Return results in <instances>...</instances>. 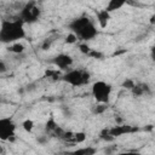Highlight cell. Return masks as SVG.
Instances as JSON below:
<instances>
[{
	"label": "cell",
	"mask_w": 155,
	"mask_h": 155,
	"mask_svg": "<svg viewBox=\"0 0 155 155\" xmlns=\"http://www.w3.org/2000/svg\"><path fill=\"white\" fill-rule=\"evenodd\" d=\"M68 28L71 33H74L78 38V40H81L84 42L93 40L98 35V29L96 24L92 22V19L87 16H80L74 18L69 24Z\"/></svg>",
	"instance_id": "7a4b0ae2"
},
{
	"label": "cell",
	"mask_w": 155,
	"mask_h": 155,
	"mask_svg": "<svg viewBox=\"0 0 155 155\" xmlns=\"http://www.w3.org/2000/svg\"><path fill=\"white\" fill-rule=\"evenodd\" d=\"M111 91H113L111 85L108 84L107 81H103V80L94 81L92 84V87H91L92 97L96 99L97 103H105V104H108L109 99H110Z\"/></svg>",
	"instance_id": "5b68a950"
},
{
	"label": "cell",
	"mask_w": 155,
	"mask_h": 155,
	"mask_svg": "<svg viewBox=\"0 0 155 155\" xmlns=\"http://www.w3.org/2000/svg\"><path fill=\"white\" fill-rule=\"evenodd\" d=\"M27 35L24 23L18 19H2L0 23V44L10 45L24 39Z\"/></svg>",
	"instance_id": "6da1fadb"
},
{
	"label": "cell",
	"mask_w": 155,
	"mask_h": 155,
	"mask_svg": "<svg viewBox=\"0 0 155 155\" xmlns=\"http://www.w3.org/2000/svg\"><path fill=\"white\" fill-rule=\"evenodd\" d=\"M99 138L103 139V140H105V142H113V140L115 139V138L109 133V130H108V128H103V130L101 131Z\"/></svg>",
	"instance_id": "e0dca14e"
},
{
	"label": "cell",
	"mask_w": 155,
	"mask_h": 155,
	"mask_svg": "<svg viewBox=\"0 0 155 155\" xmlns=\"http://www.w3.org/2000/svg\"><path fill=\"white\" fill-rule=\"evenodd\" d=\"M6 50H7L8 52L13 53V54H23L24 51H25V46H24L22 42L16 41V42L10 44V46H8Z\"/></svg>",
	"instance_id": "8fae6325"
},
{
	"label": "cell",
	"mask_w": 155,
	"mask_h": 155,
	"mask_svg": "<svg viewBox=\"0 0 155 155\" xmlns=\"http://www.w3.org/2000/svg\"><path fill=\"white\" fill-rule=\"evenodd\" d=\"M41 16V10L35 0H29L24 4L22 10L19 11V19L24 24H33L39 21Z\"/></svg>",
	"instance_id": "277c9868"
},
{
	"label": "cell",
	"mask_w": 155,
	"mask_h": 155,
	"mask_svg": "<svg viewBox=\"0 0 155 155\" xmlns=\"http://www.w3.org/2000/svg\"><path fill=\"white\" fill-rule=\"evenodd\" d=\"M90 79H91L90 71L86 69H81V68L68 69L62 75V80L73 87H80V86L87 85L90 82Z\"/></svg>",
	"instance_id": "3957f363"
},
{
	"label": "cell",
	"mask_w": 155,
	"mask_h": 155,
	"mask_svg": "<svg viewBox=\"0 0 155 155\" xmlns=\"http://www.w3.org/2000/svg\"><path fill=\"white\" fill-rule=\"evenodd\" d=\"M134 85H136V82H134L132 79H128V78H126V79L122 81V84H121V86H122L124 88L130 90V91H131V88H132Z\"/></svg>",
	"instance_id": "d6986e66"
},
{
	"label": "cell",
	"mask_w": 155,
	"mask_h": 155,
	"mask_svg": "<svg viewBox=\"0 0 155 155\" xmlns=\"http://www.w3.org/2000/svg\"><path fill=\"white\" fill-rule=\"evenodd\" d=\"M155 23V15H151L150 16V24H154Z\"/></svg>",
	"instance_id": "d4e9b609"
},
{
	"label": "cell",
	"mask_w": 155,
	"mask_h": 155,
	"mask_svg": "<svg viewBox=\"0 0 155 155\" xmlns=\"http://www.w3.org/2000/svg\"><path fill=\"white\" fill-rule=\"evenodd\" d=\"M57 127H58V124L56 122L54 117H50V119L47 120V122L45 124V132H46L47 134H52Z\"/></svg>",
	"instance_id": "7c38bea8"
},
{
	"label": "cell",
	"mask_w": 155,
	"mask_h": 155,
	"mask_svg": "<svg viewBox=\"0 0 155 155\" xmlns=\"http://www.w3.org/2000/svg\"><path fill=\"white\" fill-rule=\"evenodd\" d=\"M38 142L41 143V144H45L47 142V138L46 137H40V138H38Z\"/></svg>",
	"instance_id": "cb8c5ba5"
},
{
	"label": "cell",
	"mask_w": 155,
	"mask_h": 155,
	"mask_svg": "<svg viewBox=\"0 0 155 155\" xmlns=\"http://www.w3.org/2000/svg\"><path fill=\"white\" fill-rule=\"evenodd\" d=\"M16 124L12 117H0V140H13L16 136Z\"/></svg>",
	"instance_id": "8992f818"
},
{
	"label": "cell",
	"mask_w": 155,
	"mask_h": 155,
	"mask_svg": "<svg viewBox=\"0 0 155 155\" xmlns=\"http://www.w3.org/2000/svg\"><path fill=\"white\" fill-rule=\"evenodd\" d=\"M127 2H128V0H109L108 4H107L105 10H107L108 12L113 13V12L120 10V8H121L125 4H127Z\"/></svg>",
	"instance_id": "30bf717a"
},
{
	"label": "cell",
	"mask_w": 155,
	"mask_h": 155,
	"mask_svg": "<svg viewBox=\"0 0 155 155\" xmlns=\"http://www.w3.org/2000/svg\"><path fill=\"white\" fill-rule=\"evenodd\" d=\"M34 127H35V122H34L31 119H25V120L22 122V128H23L25 132H28V133H31L33 130H34Z\"/></svg>",
	"instance_id": "9a60e30c"
},
{
	"label": "cell",
	"mask_w": 155,
	"mask_h": 155,
	"mask_svg": "<svg viewBox=\"0 0 155 155\" xmlns=\"http://www.w3.org/2000/svg\"><path fill=\"white\" fill-rule=\"evenodd\" d=\"M87 56L90 58H93V59H103L104 58V54L101 51H97V50H93V48H91V51L87 53Z\"/></svg>",
	"instance_id": "ac0fdd59"
},
{
	"label": "cell",
	"mask_w": 155,
	"mask_h": 155,
	"mask_svg": "<svg viewBox=\"0 0 155 155\" xmlns=\"http://www.w3.org/2000/svg\"><path fill=\"white\" fill-rule=\"evenodd\" d=\"M52 42H53V39H51V38L45 39V40L42 41V44H41V50L47 51V50H48V48L52 46Z\"/></svg>",
	"instance_id": "7402d4cb"
},
{
	"label": "cell",
	"mask_w": 155,
	"mask_h": 155,
	"mask_svg": "<svg viewBox=\"0 0 155 155\" xmlns=\"http://www.w3.org/2000/svg\"><path fill=\"white\" fill-rule=\"evenodd\" d=\"M79 51L82 54H86L87 56V53L91 51V47H90V45L87 42H81V44H79Z\"/></svg>",
	"instance_id": "44dd1931"
},
{
	"label": "cell",
	"mask_w": 155,
	"mask_h": 155,
	"mask_svg": "<svg viewBox=\"0 0 155 155\" xmlns=\"http://www.w3.org/2000/svg\"><path fill=\"white\" fill-rule=\"evenodd\" d=\"M109 130V133L116 138V137H120L122 134H126V133H132V132H136L138 128L137 127H133V126H128V125H116V126H113Z\"/></svg>",
	"instance_id": "ba28073f"
},
{
	"label": "cell",
	"mask_w": 155,
	"mask_h": 155,
	"mask_svg": "<svg viewBox=\"0 0 155 155\" xmlns=\"http://www.w3.org/2000/svg\"><path fill=\"white\" fill-rule=\"evenodd\" d=\"M7 71V64L5 63V61L0 59V74H4Z\"/></svg>",
	"instance_id": "603a6c76"
},
{
	"label": "cell",
	"mask_w": 155,
	"mask_h": 155,
	"mask_svg": "<svg viewBox=\"0 0 155 155\" xmlns=\"http://www.w3.org/2000/svg\"><path fill=\"white\" fill-rule=\"evenodd\" d=\"M0 153H4V148L2 147H0Z\"/></svg>",
	"instance_id": "484cf974"
},
{
	"label": "cell",
	"mask_w": 155,
	"mask_h": 155,
	"mask_svg": "<svg viewBox=\"0 0 155 155\" xmlns=\"http://www.w3.org/2000/svg\"><path fill=\"white\" fill-rule=\"evenodd\" d=\"M76 155H93L97 153V149L93 147H84V148H79L76 150L73 151Z\"/></svg>",
	"instance_id": "4fadbf2b"
},
{
	"label": "cell",
	"mask_w": 155,
	"mask_h": 155,
	"mask_svg": "<svg viewBox=\"0 0 155 155\" xmlns=\"http://www.w3.org/2000/svg\"><path fill=\"white\" fill-rule=\"evenodd\" d=\"M51 63L58 69V70H68L73 63H74V59L70 54L68 53H58L57 56H54L51 61Z\"/></svg>",
	"instance_id": "52a82bcc"
},
{
	"label": "cell",
	"mask_w": 155,
	"mask_h": 155,
	"mask_svg": "<svg viewBox=\"0 0 155 155\" xmlns=\"http://www.w3.org/2000/svg\"><path fill=\"white\" fill-rule=\"evenodd\" d=\"M69 140H71L73 143H84V142L86 140V133L82 132V131H80V132H74L73 136H71V138H70Z\"/></svg>",
	"instance_id": "5bb4252c"
},
{
	"label": "cell",
	"mask_w": 155,
	"mask_h": 155,
	"mask_svg": "<svg viewBox=\"0 0 155 155\" xmlns=\"http://www.w3.org/2000/svg\"><path fill=\"white\" fill-rule=\"evenodd\" d=\"M107 109H108V104H105V103H98L97 105H94V107L92 108V114H94V115H101V114H103Z\"/></svg>",
	"instance_id": "2e32d148"
},
{
	"label": "cell",
	"mask_w": 155,
	"mask_h": 155,
	"mask_svg": "<svg viewBox=\"0 0 155 155\" xmlns=\"http://www.w3.org/2000/svg\"><path fill=\"white\" fill-rule=\"evenodd\" d=\"M65 44H68V45H73V44H75L76 41H78V38H76V35L74 34V33H69L67 36H65Z\"/></svg>",
	"instance_id": "ffe728a7"
},
{
	"label": "cell",
	"mask_w": 155,
	"mask_h": 155,
	"mask_svg": "<svg viewBox=\"0 0 155 155\" xmlns=\"http://www.w3.org/2000/svg\"><path fill=\"white\" fill-rule=\"evenodd\" d=\"M96 18H97L98 25L102 29H104L109 24V21L111 18V13L108 12L105 8H103V10H96Z\"/></svg>",
	"instance_id": "9c48e42d"
}]
</instances>
